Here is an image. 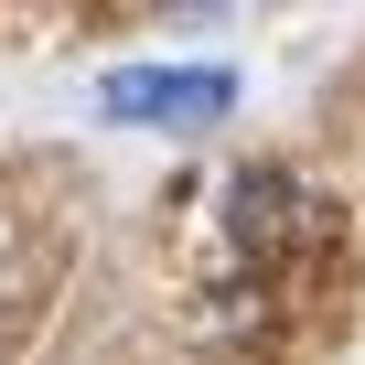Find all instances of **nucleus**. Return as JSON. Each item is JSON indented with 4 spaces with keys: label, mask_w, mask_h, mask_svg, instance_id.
<instances>
[{
    "label": "nucleus",
    "mask_w": 365,
    "mask_h": 365,
    "mask_svg": "<svg viewBox=\"0 0 365 365\" xmlns=\"http://www.w3.org/2000/svg\"><path fill=\"white\" fill-rule=\"evenodd\" d=\"M97 108L129 118V129H215L237 108V76L226 65H108Z\"/></svg>",
    "instance_id": "nucleus-1"
}]
</instances>
